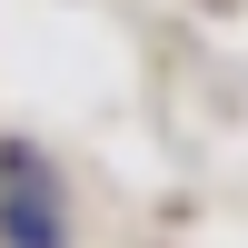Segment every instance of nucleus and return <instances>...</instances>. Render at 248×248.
I'll use <instances>...</instances> for the list:
<instances>
[{
    "mask_svg": "<svg viewBox=\"0 0 248 248\" xmlns=\"http://www.w3.org/2000/svg\"><path fill=\"white\" fill-rule=\"evenodd\" d=\"M0 238H10V248H60V209L30 189V179H20L10 199H0Z\"/></svg>",
    "mask_w": 248,
    "mask_h": 248,
    "instance_id": "nucleus-1",
    "label": "nucleus"
}]
</instances>
